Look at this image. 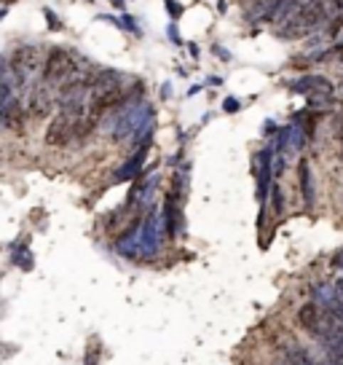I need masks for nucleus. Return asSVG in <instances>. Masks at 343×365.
Wrapping results in <instances>:
<instances>
[{
    "label": "nucleus",
    "instance_id": "17",
    "mask_svg": "<svg viewBox=\"0 0 343 365\" xmlns=\"http://www.w3.org/2000/svg\"><path fill=\"white\" fill-rule=\"evenodd\" d=\"M100 357H102V346H100V341H92L89 346H86L83 365H100Z\"/></svg>",
    "mask_w": 343,
    "mask_h": 365
},
{
    "label": "nucleus",
    "instance_id": "3",
    "mask_svg": "<svg viewBox=\"0 0 343 365\" xmlns=\"http://www.w3.org/2000/svg\"><path fill=\"white\" fill-rule=\"evenodd\" d=\"M6 65H9V70H11L14 81L19 83V89H27L30 83L38 81V73H43L46 57H43L41 46L22 43V46H16L11 54L6 57Z\"/></svg>",
    "mask_w": 343,
    "mask_h": 365
},
{
    "label": "nucleus",
    "instance_id": "12",
    "mask_svg": "<svg viewBox=\"0 0 343 365\" xmlns=\"http://www.w3.org/2000/svg\"><path fill=\"white\" fill-rule=\"evenodd\" d=\"M297 182H300V194H303V202H306V207H314V196H317V191H314V175H311V167L306 159H300V164H297Z\"/></svg>",
    "mask_w": 343,
    "mask_h": 365
},
{
    "label": "nucleus",
    "instance_id": "10",
    "mask_svg": "<svg viewBox=\"0 0 343 365\" xmlns=\"http://www.w3.org/2000/svg\"><path fill=\"white\" fill-rule=\"evenodd\" d=\"M322 319H324V309L317 304V301H309V304H303V307L297 309V322H300V328L309 333H320V325Z\"/></svg>",
    "mask_w": 343,
    "mask_h": 365
},
{
    "label": "nucleus",
    "instance_id": "18",
    "mask_svg": "<svg viewBox=\"0 0 343 365\" xmlns=\"http://www.w3.org/2000/svg\"><path fill=\"white\" fill-rule=\"evenodd\" d=\"M271 196H274V212L282 215V210H285V194H282V188H279V185H271Z\"/></svg>",
    "mask_w": 343,
    "mask_h": 365
},
{
    "label": "nucleus",
    "instance_id": "13",
    "mask_svg": "<svg viewBox=\"0 0 343 365\" xmlns=\"http://www.w3.org/2000/svg\"><path fill=\"white\" fill-rule=\"evenodd\" d=\"M145 153H148V145H145V148H137V150H134V156L126 161L121 170L115 172V180H134V178L139 175V170H142Z\"/></svg>",
    "mask_w": 343,
    "mask_h": 365
},
{
    "label": "nucleus",
    "instance_id": "19",
    "mask_svg": "<svg viewBox=\"0 0 343 365\" xmlns=\"http://www.w3.org/2000/svg\"><path fill=\"white\" fill-rule=\"evenodd\" d=\"M167 11H169V16L180 19V16H183V6H180L177 0H167Z\"/></svg>",
    "mask_w": 343,
    "mask_h": 365
},
{
    "label": "nucleus",
    "instance_id": "21",
    "mask_svg": "<svg viewBox=\"0 0 343 365\" xmlns=\"http://www.w3.org/2000/svg\"><path fill=\"white\" fill-rule=\"evenodd\" d=\"M46 16H48V22H51V30H59V19L51 11H48V9H46Z\"/></svg>",
    "mask_w": 343,
    "mask_h": 365
},
{
    "label": "nucleus",
    "instance_id": "8",
    "mask_svg": "<svg viewBox=\"0 0 343 365\" xmlns=\"http://www.w3.org/2000/svg\"><path fill=\"white\" fill-rule=\"evenodd\" d=\"M24 110H27V108H22V100L6 97V100H3V108H0V121H3V126H6L9 132H14V135H22Z\"/></svg>",
    "mask_w": 343,
    "mask_h": 365
},
{
    "label": "nucleus",
    "instance_id": "11",
    "mask_svg": "<svg viewBox=\"0 0 343 365\" xmlns=\"http://www.w3.org/2000/svg\"><path fill=\"white\" fill-rule=\"evenodd\" d=\"M285 6V0H252V11L247 14L250 22H265V19H274L279 16Z\"/></svg>",
    "mask_w": 343,
    "mask_h": 365
},
{
    "label": "nucleus",
    "instance_id": "20",
    "mask_svg": "<svg viewBox=\"0 0 343 365\" xmlns=\"http://www.w3.org/2000/svg\"><path fill=\"white\" fill-rule=\"evenodd\" d=\"M223 108H226V113H236V110L241 108V103L239 100H233V97H228V100L223 103Z\"/></svg>",
    "mask_w": 343,
    "mask_h": 365
},
{
    "label": "nucleus",
    "instance_id": "7",
    "mask_svg": "<svg viewBox=\"0 0 343 365\" xmlns=\"http://www.w3.org/2000/svg\"><path fill=\"white\" fill-rule=\"evenodd\" d=\"M290 89L295 94H306L314 103L320 100H330L332 97V81H327L324 76H300V78L290 81Z\"/></svg>",
    "mask_w": 343,
    "mask_h": 365
},
{
    "label": "nucleus",
    "instance_id": "2",
    "mask_svg": "<svg viewBox=\"0 0 343 365\" xmlns=\"http://www.w3.org/2000/svg\"><path fill=\"white\" fill-rule=\"evenodd\" d=\"M78 78H89V68H83L65 48H51L46 54V65H43V81L48 86L57 91Z\"/></svg>",
    "mask_w": 343,
    "mask_h": 365
},
{
    "label": "nucleus",
    "instance_id": "9",
    "mask_svg": "<svg viewBox=\"0 0 343 365\" xmlns=\"http://www.w3.org/2000/svg\"><path fill=\"white\" fill-rule=\"evenodd\" d=\"M271 159H274V150L258 153V199L260 202L271 196Z\"/></svg>",
    "mask_w": 343,
    "mask_h": 365
},
{
    "label": "nucleus",
    "instance_id": "23",
    "mask_svg": "<svg viewBox=\"0 0 343 365\" xmlns=\"http://www.w3.org/2000/svg\"><path fill=\"white\" fill-rule=\"evenodd\" d=\"M239 3H252V0H239Z\"/></svg>",
    "mask_w": 343,
    "mask_h": 365
},
{
    "label": "nucleus",
    "instance_id": "5",
    "mask_svg": "<svg viewBox=\"0 0 343 365\" xmlns=\"http://www.w3.org/2000/svg\"><path fill=\"white\" fill-rule=\"evenodd\" d=\"M80 115L83 113H70V110H62V113L48 124V132H46L48 145L62 148V145L73 143L75 137H80Z\"/></svg>",
    "mask_w": 343,
    "mask_h": 365
},
{
    "label": "nucleus",
    "instance_id": "4",
    "mask_svg": "<svg viewBox=\"0 0 343 365\" xmlns=\"http://www.w3.org/2000/svg\"><path fill=\"white\" fill-rule=\"evenodd\" d=\"M153 115V105L139 100V103H129L124 110H118L113 124V140H129L137 135V129Z\"/></svg>",
    "mask_w": 343,
    "mask_h": 365
},
{
    "label": "nucleus",
    "instance_id": "24",
    "mask_svg": "<svg viewBox=\"0 0 343 365\" xmlns=\"http://www.w3.org/2000/svg\"><path fill=\"white\" fill-rule=\"evenodd\" d=\"M341 94H343V81H341Z\"/></svg>",
    "mask_w": 343,
    "mask_h": 365
},
{
    "label": "nucleus",
    "instance_id": "16",
    "mask_svg": "<svg viewBox=\"0 0 343 365\" xmlns=\"http://www.w3.org/2000/svg\"><path fill=\"white\" fill-rule=\"evenodd\" d=\"M327 365H343V339L327 344Z\"/></svg>",
    "mask_w": 343,
    "mask_h": 365
},
{
    "label": "nucleus",
    "instance_id": "25",
    "mask_svg": "<svg viewBox=\"0 0 343 365\" xmlns=\"http://www.w3.org/2000/svg\"><path fill=\"white\" fill-rule=\"evenodd\" d=\"M338 3H341V9H343V0H338Z\"/></svg>",
    "mask_w": 343,
    "mask_h": 365
},
{
    "label": "nucleus",
    "instance_id": "6",
    "mask_svg": "<svg viewBox=\"0 0 343 365\" xmlns=\"http://www.w3.org/2000/svg\"><path fill=\"white\" fill-rule=\"evenodd\" d=\"M24 108L35 115V118H43V115L51 113V108L57 105V91L48 86L43 78H38L35 83H30L27 89H24Z\"/></svg>",
    "mask_w": 343,
    "mask_h": 365
},
{
    "label": "nucleus",
    "instance_id": "22",
    "mask_svg": "<svg viewBox=\"0 0 343 365\" xmlns=\"http://www.w3.org/2000/svg\"><path fill=\"white\" fill-rule=\"evenodd\" d=\"M169 38H174V43H180V33H177L174 24H169Z\"/></svg>",
    "mask_w": 343,
    "mask_h": 365
},
{
    "label": "nucleus",
    "instance_id": "1",
    "mask_svg": "<svg viewBox=\"0 0 343 365\" xmlns=\"http://www.w3.org/2000/svg\"><path fill=\"white\" fill-rule=\"evenodd\" d=\"M161 217L156 212L142 215L134 226L126 231L121 240L115 242L118 255H124L129 261H150L161 245Z\"/></svg>",
    "mask_w": 343,
    "mask_h": 365
},
{
    "label": "nucleus",
    "instance_id": "15",
    "mask_svg": "<svg viewBox=\"0 0 343 365\" xmlns=\"http://www.w3.org/2000/svg\"><path fill=\"white\" fill-rule=\"evenodd\" d=\"M314 3H320V0H285V6H282V11H279V22H285L292 14L303 11V9H309Z\"/></svg>",
    "mask_w": 343,
    "mask_h": 365
},
{
    "label": "nucleus",
    "instance_id": "14",
    "mask_svg": "<svg viewBox=\"0 0 343 365\" xmlns=\"http://www.w3.org/2000/svg\"><path fill=\"white\" fill-rule=\"evenodd\" d=\"M14 266H19L22 272H30L33 269V252L27 247V242L24 245H14Z\"/></svg>",
    "mask_w": 343,
    "mask_h": 365
}]
</instances>
